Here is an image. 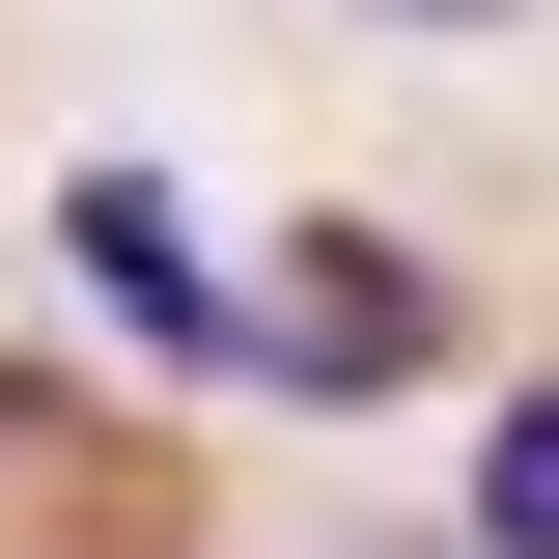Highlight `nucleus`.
<instances>
[{"instance_id":"f257e3e1","label":"nucleus","mask_w":559,"mask_h":559,"mask_svg":"<svg viewBox=\"0 0 559 559\" xmlns=\"http://www.w3.org/2000/svg\"><path fill=\"white\" fill-rule=\"evenodd\" d=\"M419 364H448V252H419V224H280L252 252V392H419Z\"/></svg>"},{"instance_id":"f03ea898","label":"nucleus","mask_w":559,"mask_h":559,"mask_svg":"<svg viewBox=\"0 0 559 559\" xmlns=\"http://www.w3.org/2000/svg\"><path fill=\"white\" fill-rule=\"evenodd\" d=\"M57 280L112 308L140 364H197V392H252V280L197 252V197H168V168H57Z\"/></svg>"},{"instance_id":"7ed1b4c3","label":"nucleus","mask_w":559,"mask_h":559,"mask_svg":"<svg viewBox=\"0 0 559 559\" xmlns=\"http://www.w3.org/2000/svg\"><path fill=\"white\" fill-rule=\"evenodd\" d=\"M448 559H559V364L476 419V476H448Z\"/></svg>"},{"instance_id":"20e7f679","label":"nucleus","mask_w":559,"mask_h":559,"mask_svg":"<svg viewBox=\"0 0 559 559\" xmlns=\"http://www.w3.org/2000/svg\"><path fill=\"white\" fill-rule=\"evenodd\" d=\"M364 28H532V0H364Z\"/></svg>"},{"instance_id":"39448f33","label":"nucleus","mask_w":559,"mask_h":559,"mask_svg":"<svg viewBox=\"0 0 559 559\" xmlns=\"http://www.w3.org/2000/svg\"><path fill=\"white\" fill-rule=\"evenodd\" d=\"M0 419H57V392H28V364H0Z\"/></svg>"},{"instance_id":"423d86ee","label":"nucleus","mask_w":559,"mask_h":559,"mask_svg":"<svg viewBox=\"0 0 559 559\" xmlns=\"http://www.w3.org/2000/svg\"><path fill=\"white\" fill-rule=\"evenodd\" d=\"M419 559H448V532H419Z\"/></svg>"}]
</instances>
